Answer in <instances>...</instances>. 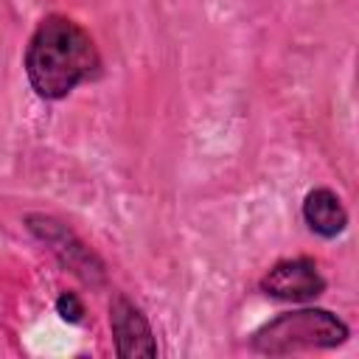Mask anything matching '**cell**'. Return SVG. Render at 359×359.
Masks as SVG:
<instances>
[{"mask_svg": "<svg viewBox=\"0 0 359 359\" xmlns=\"http://www.w3.org/2000/svg\"><path fill=\"white\" fill-rule=\"evenodd\" d=\"M109 328H112V342H115V353L123 359H135V356H157V342H154V331L146 320V314L126 297V294H115L109 303Z\"/></svg>", "mask_w": 359, "mask_h": 359, "instance_id": "obj_5", "label": "cell"}, {"mask_svg": "<svg viewBox=\"0 0 359 359\" xmlns=\"http://www.w3.org/2000/svg\"><path fill=\"white\" fill-rule=\"evenodd\" d=\"M303 222L323 238H337L348 227V210L331 188H314L303 199Z\"/></svg>", "mask_w": 359, "mask_h": 359, "instance_id": "obj_6", "label": "cell"}, {"mask_svg": "<svg viewBox=\"0 0 359 359\" xmlns=\"http://www.w3.org/2000/svg\"><path fill=\"white\" fill-rule=\"evenodd\" d=\"M56 311H59L62 320H67V323H79L81 314H84V306H81V300H79L76 294L65 292V294H59V300H56Z\"/></svg>", "mask_w": 359, "mask_h": 359, "instance_id": "obj_7", "label": "cell"}, {"mask_svg": "<svg viewBox=\"0 0 359 359\" xmlns=\"http://www.w3.org/2000/svg\"><path fill=\"white\" fill-rule=\"evenodd\" d=\"M25 222H28V230H31L39 241H45V244L50 247V252H53L73 275H79L84 283H93V286H98V283L104 280V275H107L104 261H101L67 224H62V222L53 219V216H28Z\"/></svg>", "mask_w": 359, "mask_h": 359, "instance_id": "obj_3", "label": "cell"}, {"mask_svg": "<svg viewBox=\"0 0 359 359\" xmlns=\"http://www.w3.org/2000/svg\"><path fill=\"white\" fill-rule=\"evenodd\" d=\"M31 90L45 101L67 98L101 67L93 36L65 14H48L31 34L22 56Z\"/></svg>", "mask_w": 359, "mask_h": 359, "instance_id": "obj_1", "label": "cell"}, {"mask_svg": "<svg viewBox=\"0 0 359 359\" xmlns=\"http://www.w3.org/2000/svg\"><path fill=\"white\" fill-rule=\"evenodd\" d=\"M348 325L328 309H294L264 323L252 334V348L266 356H286L297 351H331L348 339Z\"/></svg>", "mask_w": 359, "mask_h": 359, "instance_id": "obj_2", "label": "cell"}, {"mask_svg": "<svg viewBox=\"0 0 359 359\" xmlns=\"http://www.w3.org/2000/svg\"><path fill=\"white\" fill-rule=\"evenodd\" d=\"M261 292L278 300H289V303H306L314 300L317 294H323L325 289V278L317 269L314 258L297 255V258H286L278 261L261 280H258Z\"/></svg>", "mask_w": 359, "mask_h": 359, "instance_id": "obj_4", "label": "cell"}]
</instances>
